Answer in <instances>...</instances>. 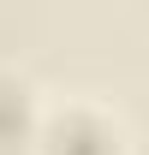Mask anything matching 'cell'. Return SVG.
Segmentation results:
<instances>
[{
	"label": "cell",
	"mask_w": 149,
	"mask_h": 155,
	"mask_svg": "<svg viewBox=\"0 0 149 155\" xmlns=\"http://www.w3.org/2000/svg\"><path fill=\"white\" fill-rule=\"evenodd\" d=\"M42 155H119V131H108L90 114H66L54 125H42Z\"/></svg>",
	"instance_id": "cell-1"
}]
</instances>
